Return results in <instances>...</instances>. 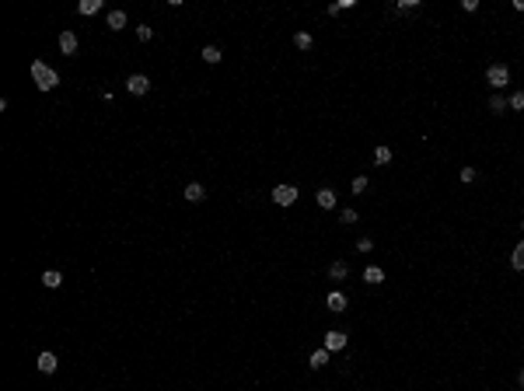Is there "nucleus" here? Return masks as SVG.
I'll return each mask as SVG.
<instances>
[{
    "label": "nucleus",
    "instance_id": "f257e3e1",
    "mask_svg": "<svg viewBox=\"0 0 524 391\" xmlns=\"http://www.w3.org/2000/svg\"><path fill=\"white\" fill-rule=\"evenodd\" d=\"M32 80H35V87H39V91H53V87L60 84L56 70H49L42 60H35V63H32Z\"/></svg>",
    "mask_w": 524,
    "mask_h": 391
},
{
    "label": "nucleus",
    "instance_id": "f03ea898",
    "mask_svg": "<svg viewBox=\"0 0 524 391\" xmlns=\"http://www.w3.org/2000/svg\"><path fill=\"white\" fill-rule=\"evenodd\" d=\"M273 203L276 206H294L297 203V189L294 185H276L273 189Z\"/></svg>",
    "mask_w": 524,
    "mask_h": 391
},
{
    "label": "nucleus",
    "instance_id": "7ed1b4c3",
    "mask_svg": "<svg viewBox=\"0 0 524 391\" xmlns=\"http://www.w3.org/2000/svg\"><path fill=\"white\" fill-rule=\"evenodd\" d=\"M486 80H489V84H493V87H496V91H500V87H503V84H507V80H510V70H507V67H503V63H493V67H489V70H486Z\"/></svg>",
    "mask_w": 524,
    "mask_h": 391
},
{
    "label": "nucleus",
    "instance_id": "20e7f679",
    "mask_svg": "<svg viewBox=\"0 0 524 391\" xmlns=\"http://www.w3.org/2000/svg\"><path fill=\"white\" fill-rule=\"evenodd\" d=\"M126 91H130V94H147V91H150V80L144 77V74H133V77L126 80Z\"/></svg>",
    "mask_w": 524,
    "mask_h": 391
},
{
    "label": "nucleus",
    "instance_id": "39448f33",
    "mask_svg": "<svg viewBox=\"0 0 524 391\" xmlns=\"http://www.w3.org/2000/svg\"><path fill=\"white\" fill-rule=\"evenodd\" d=\"M325 349H329V353L346 349V332H329V335H325Z\"/></svg>",
    "mask_w": 524,
    "mask_h": 391
},
{
    "label": "nucleus",
    "instance_id": "423d86ee",
    "mask_svg": "<svg viewBox=\"0 0 524 391\" xmlns=\"http://www.w3.org/2000/svg\"><path fill=\"white\" fill-rule=\"evenodd\" d=\"M315 199H318V206H322V210H332V206H336V192H332V189H318V192H315Z\"/></svg>",
    "mask_w": 524,
    "mask_h": 391
},
{
    "label": "nucleus",
    "instance_id": "0eeeda50",
    "mask_svg": "<svg viewBox=\"0 0 524 391\" xmlns=\"http://www.w3.org/2000/svg\"><path fill=\"white\" fill-rule=\"evenodd\" d=\"M35 367H39L42 374H53V370H56V356L46 349V353H39V363H35Z\"/></svg>",
    "mask_w": 524,
    "mask_h": 391
},
{
    "label": "nucleus",
    "instance_id": "6e6552de",
    "mask_svg": "<svg viewBox=\"0 0 524 391\" xmlns=\"http://www.w3.org/2000/svg\"><path fill=\"white\" fill-rule=\"evenodd\" d=\"M60 49H63L67 56H74L77 53V35L74 32H63V35H60Z\"/></svg>",
    "mask_w": 524,
    "mask_h": 391
},
{
    "label": "nucleus",
    "instance_id": "1a4fd4ad",
    "mask_svg": "<svg viewBox=\"0 0 524 391\" xmlns=\"http://www.w3.org/2000/svg\"><path fill=\"white\" fill-rule=\"evenodd\" d=\"M364 280H367L371 287L384 283V269H381V266H367V269H364Z\"/></svg>",
    "mask_w": 524,
    "mask_h": 391
},
{
    "label": "nucleus",
    "instance_id": "9d476101",
    "mask_svg": "<svg viewBox=\"0 0 524 391\" xmlns=\"http://www.w3.org/2000/svg\"><path fill=\"white\" fill-rule=\"evenodd\" d=\"M203 196H206V192H203L199 182H189V185H185V199H189V203H199Z\"/></svg>",
    "mask_w": 524,
    "mask_h": 391
},
{
    "label": "nucleus",
    "instance_id": "9b49d317",
    "mask_svg": "<svg viewBox=\"0 0 524 391\" xmlns=\"http://www.w3.org/2000/svg\"><path fill=\"white\" fill-rule=\"evenodd\" d=\"M329 311H346V294H339V290H336V294H329Z\"/></svg>",
    "mask_w": 524,
    "mask_h": 391
},
{
    "label": "nucleus",
    "instance_id": "f8f14e48",
    "mask_svg": "<svg viewBox=\"0 0 524 391\" xmlns=\"http://www.w3.org/2000/svg\"><path fill=\"white\" fill-rule=\"evenodd\" d=\"M109 28H112V32L126 28V11H112V14H109Z\"/></svg>",
    "mask_w": 524,
    "mask_h": 391
},
{
    "label": "nucleus",
    "instance_id": "ddd939ff",
    "mask_svg": "<svg viewBox=\"0 0 524 391\" xmlns=\"http://www.w3.org/2000/svg\"><path fill=\"white\" fill-rule=\"evenodd\" d=\"M42 283H46V287H49V290H56V287H60V283H63V276H60V273H56V269H46V273H42Z\"/></svg>",
    "mask_w": 524,
    "mask_h": 391
},
{
    "label": "nucleus",
    "instance_id": "4468645a",
    "mask_svg": "<svg viewBox=\"0 0 524 391\" xmlns=\"http://www.w3.org/2000/svg\"><path fill=\"white\" fill-rule=\"evenodd\" d=\"M77 11H80V14H98V11H101V0H80Z\"/></svg>",
    "mask_w": 524,
    "mask_h": 391
},
{
    "label": "nucleus",
    "instance_id": "2eb2a0df",
    "mask_svg": "<svg viewBox=\"0 0 524 391\" xmlns=\"http://www.w3.org/2000/svg\"><path fill=\"white\" fill-rule=\"evenodd\" d=\"M325 363H329V349H315V353H311V367L318 370V367H325Z\"/></svg>",
    "mask_w": 524,
    "mask_h": 391
},
{
    "label": "nucleus",
    "instance_id": "dca6fc26",
    "mask_svg": "<svg viewBox=\"0 0 524 391\" xmlns=\"http://www.w3.org/2000/svg\"><path fill=\"white\" fill-rule=\"evenodd\" d=\"M510 266H514V269H524V241L514 248V255H510Z\"/></svg>",
    "mask_w": 524,
    "mask_h": 391
},
{
    "label": "nucleus",
    "instance_id": "f3484780",
    "mask_svg": "<svg viewBox=\"0 0 524 391\" xmlns=\"http://www.w3.org/2000/svg\"><path fill=\"white\" fill-rule=\"evenodd\" d=\"M203 60H206V63H221V49H217V46H206V49H203Z\"/></svg>",
    "mask_w": 524,
    "mask_h": 391
},
{
    "label": "nucleus",
    "instance_id": "a211bd4d",
    "mask_svg": "<svg viewBox=\"0 0 524 391\" xmlns=\"http://www.w3.org/2000/svg\"><path fill=\"white\" fill-rule=\"evenodd\" d=\"M346 273H350V269H346V262H332V269H329V276H332V280H343Z\"/></svg>",
    "mask_w": 524,
    "mask_h": 391
},
{
    "label": "nucleus",
    "instance_id": "6ab92c4d",
    "mask_svg": "<svg viewBox=\"0 0 524 391\" xmlns=\"http://www.w3.org/2000/svg\"><path fill=\"white\" fill-rule=\"evenodd\" d=\"M294 46H297V49H311V35H307V32H297V35H294Z\"/></svg>",
    "mask_w": 524,
    "mask_h": 391
},
{
    "label": "nucleus",
    "instance_id": "aec40b11",
    "mask_svg": "<svg viewBox=\"0 0 524 391\" xmlns=\"http://www.w3.org/2000/svg\"><path fill=\"white\" fill-rule=\"evenodd\" d=\"M374 161L381 164V168H384V164L391 161V151H388V147H377V151H374Z\"/></svg>",
    "mask_w": 524,
    "mask_h": 391
},
{
    "label": "nucleus",
    "instance_id": "412c9836",
    "mask_svg": "<svg viewBox=\"0 0 524 391\" xmlns=\"http://www.w3.org/2000/svg\"><path fill=\"white\" fill-rule=\"evenodd\" d=\"M503 108H507V101H503L500 94H493V98H489V112H503Z\"/></svg>",
    "mask_w": 524,
    "mask_h": 391
},
{
    "label": "nucleus",
    "instance_id": "4be33fe9",
    "mask_svg": "<svg viewBox=\"0 0 524 391\" xmlns=\"http://www.w3.org/2000/svg\"><path fill=\"white\" fill-rule=\"evenodd\" d=\"M458 178H461L465 185H468V182H475V168H461V171H458Z\"/></svg>",
    "mask_w": 524,
    "mask_h": 391
},
{
    "label": "nucleus",
    "instance_id": "5701e85b",
    "mask_svg": "<svg viewBox=\"0 0 524 391\" xmlns=\"http://www.w3.org/2000/svg\"><path fill=\"white\" fill-rule=\"evenodd\" d=\"M150 35H154L150 25H140V28H137V39H140V42H150Z\"/></svg>",
    "mask_w": 524,
    "mask_h": 391
},
{
    "label": "nucleus",
    "instance_id": "b1692460",
    "mask_svg": "<svg viewBox=\"0 0 524 391\" xmlns=\"http://www.w3.org/2000/svg\"><path fill=\"white\" fill-rule=\"evenodd\" d=\"M510 108H524V91H517V94H510V101H507Z\"/></svg>",
    "mask_w": 524,
    "mask_h": 391
},
{
    "label": "nucleus",
    "instance_id": "393cba45",
    "mask_svg": "<svg viewBox=\"0 0 524 391\" xmlns=\"http://www.w3.org/2000/svg\"><path fill=\"white\" fill-rule=\"evenodd\" d=\"M420 7V0H398V11L405 14V11H416Z\"/></svg>",
    "mask_w": 524,
    "mask_h": 391
},
{
    "label": "nucleus",
    "instance_id": "a878e982",
    "mask_svg": "<svg viewBox=\"0 0 524 391\" xmlns=\"http://www.w3.org/2000/svg\"><path fill=\"white\" fill-rule=\"evenodd\" d=\"M364 189H367V178H364V175H357V178H353V196H357V192H364Z\"/></svg>",
    "mask_w": 524,
    "mask_h": 391
},
{
    "label": "nucleus",
    "instance_id": "bb28decb",
    "mask_svg": "<svg viewBox=\"0 0 524 391\" xmlns=\"http://www.w3.org/2000/svg\"><path fill=\"white\" fill-rule=\"evenodd\" d=\"M343 224H357V210H343Z\"/></svg>",
    "mask_w": 524,
    "mask_h": 391
},
{
    "label": "nucleus",
    "instance_id": "cd10ccee",
    "mask_svg": "<svg viewBox=\"0 0 524 391\" xmlns=\"http://www.w3.org/2000/svg\"><path fill=\"white\" fill-rule=\"evenodd\" d=\"M521 384H524V370H521Z\"/></svg>",
    "mask_w": 524,
    "mask_h": 391
},
{
    "label": "nucleus",
    "instance_id": "c85d7f7f",
    "mask_svg": "<svg viewBox=\"0 0 524 391\" xmlns=\"http://www.w3.org/2000/svg\"><path fill=\"white\" fill-rule=\"evenodd\" d=\"M521 227H524V224H521Z\"/></svg>",
    "mask_w": 524,
    "mask_h": 391
}]
</instances>
